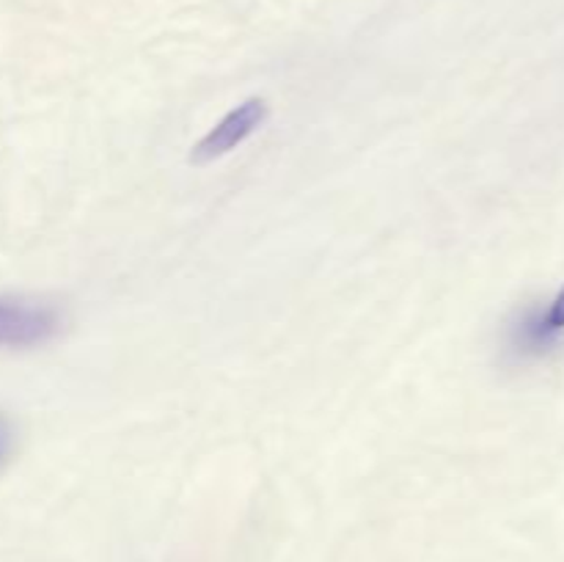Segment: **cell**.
Listing matches in <instances>:
<instances>
[{"label":"cell","mask_w":564,"mask_h":562,"mask_svg":"<svg viewBox=\"0 0 564 562\" xmlns=\"http://www.w3.org/2000/svg\"><path fill=\"white\" fill-rule=\"evenodd\" d=\"M3 450H6V430L3 424H0V455H3Z\"/></svg>","instance_id":"cell-4"},{"label":"cell","mask_w":564,"mask_h":562,"mask_svg":"<svg viewBox=\"0 0 564 562\" xmlns=\"http://www.w3.org/2000/svg\"><path fill=\"white\" fill-rule=\"evenodd\" d=\"M564 334V290L549 306L529 309L527 314L512 323L510 328V350L518 358L543 356L560 342Z\"/></svg>","instance_id":"cell-2"},{"label":"cell","mask_w":564,"mask_h":562,"mask_svg":"<svg viewBox=\"0 0 564 562\" xmlns=\"http://www.w3.org/2000/svg\"><path fill=\"white\" fill-rule=\"evenodd\" d=\"M61 320L53 306L25 301H0V345H39L58 331Z\"/></svg>","instance_id":"cell-3"},{"label":"cell","mask_w":564,"mask_h":562,"mask_svg":"<svg viewBox=\"0 0 564 562\" xmlns=\"http://www.w3.org/2000/svg\"><path fill=\"white\" fill-rule=\"evenodd\" d=\"M264 119H268V102L259 97L246 99V102L237 105L235 110H229V114H226L224 119L193 147L191 163L204 165L224 158L231 149L240 147L246 138H251L253 132L264 125Z\"/></svg>","instance_id":"cell-1"}]
</instances>
